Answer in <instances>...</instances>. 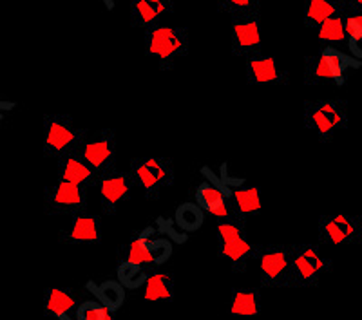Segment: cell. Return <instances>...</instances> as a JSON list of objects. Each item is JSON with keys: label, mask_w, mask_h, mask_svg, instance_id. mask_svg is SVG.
Returning <instances> with one entry per match:
<instances>
[{"label": "cell", "mask_w": 362, "mask_h": 320, "mask_svg": "<svg viewBox=\"0 0 362 320\" xmlns=\"http://www.w3.org/2000/svg\"><path fill=\"white\" fill-rule=\"evenodd\" d=\"M89 132L67 114L44 116V156L60 161L80 154Z\"/></svg>", "instance_id": "obj_1"}, {"label": "cell", "mask_w": 362, "mask_h": 320, "mask_svg": "<svg viewBox=\"0 0 362 320\" xmlns=\"http://www.w3.org/2000/svg\"><path fill=\"white\" fill-rule=\"evenodd\" d=\"M145 51L163 71H169L189 54V31L180 25H156L145 31Z\"/></svg>", "instance_id": "obj_2"}, {"label": "cell", "mask_w": 362, "mask_h": 320, "mask_svg": "<svg viewBox=\"0 0 362 320\" xmlns=\"http://www.w3.org/2000/svg\"><path fill=\"white\" fill-rule=\"evenodd\" d=\"M348 125L344 100L328 98L305 103V127L321 141H329Z\"/></svg>", "instance_id": "obj_3"}, {"label": "cell", "mask_w": 362, "mask_h": 320, "mask_svg": "<svg viewBox=\"0 0 362 320\" xmlns=\"http://www.w3.org/2000/svg\"><path fill=\"white\" fill-rule=\"evenodd\" d=\"M129 172L136 186L144 190L148 199L161 197L174 183V165L170 158L151 156L132 160Z\"/></svg>", "instance_id": "obj_4"}, {"label": "cell", "mask_w": 362, "mask_h": 320, "mask_svg": "<svg viewBox=\"0 0 362 320\" xmlns=\"http://www.w3.org/2000/svg\"><path fill=\"white\" fill-rule=\"evenodd\" d=\"M350 67H361V60L346 57L342 51L328 45L319 54L306 58L305 83L306 85H319V83L334 82L337 85H342L346 80V71Z\"/></svg>", "instance_id": "obj_5"}, {"label": "cell", "mask_w": 362, "mask_h": 320, "mask_svg": "<svg viewBox=\"0 0 362 320\" xmlns=\"http://www.w3.org/2000/svg\"><path fill=\"white\" fill-rule=\"evenodd\" d=\"M232 54L248 60L261 53V18L259 11L232 18Z\"/></svg>", "instance_id": "obj_6"}, {"label": "cell", "mask_w": 362, "mask_h": 320, "mask_svg": "<svg viewBox=\"0 0 362 320\" xmlns=\"http://www.w3.org/2000/svg\"><path fill=\"white\" fill-rule=\"evenodd\" d=\"M82 160L89 165L90 169H95L98 176L107 174L109 170L115 169L116 160V134L112 129H102L95 134L87 138L80 150Z\"/></svg>", "instance_id": "obj_7"}, {"label": "cell", "mask_w": 362, "mask_h": 320, "mask_svg": "<svg viewBox=\"0 0 362 320\" xmlns=\"http://www.w3.org/2000/svg\"><path fill=\"white\" fill-rule=\"evenodd\" d=\"M96 186H98L100 192L102 212L105 215H112L131 197L132 190L136 189V183L132 179L131 172H122V170L112 169L107 174L100 176Z\"/></svg>", "instance_id": "obj_8"}, {"label": "cell", "mask_w": 362, "mask_h": 320, "mask_svg": "<svg viewBox=\"0 0 362 320\" xmlns=\"http://www.w3.org/2000/svg\"><path fill=\"white\" fill-rule=\"evenodd\" d=\"M45 205L51 215H76L87 208V189L58 179L45 196Z\"/></svg>", "instance_id": "obj_9"}, {"label": "cell", "mask_w": 362, "mask_h": 320, "mask_svg": "<svg viewBox=\"0 0 362 320\" xmlns=\"http://www.w3.org/2000/svg\"><path fill=\"white\" fill-rule=\"evenodd\" d=\"M319 237L326 244H348L361 242V225L358 218L337 213V215H322L319 219Z\"/></svg>", "instance_id": "obj_10"}, {"label": "cell", "mask_w": 362, "mask_h": 320, "mask_svg": "<svg viewBox=\"0 0 362 320\" xmlns=\"http://www.w3.org/2000/svg\"><path fill=\"white\" fill-rule=\"evenodd\" d=\"M219 254L232 263H243L254 254V247L245 237L243 225L235 221H221L218 225Z\"/></svg>", "instance_id": "obj_11"}, {"label": "cell", "mask_w": 362, "mask_h": 320, "mask_svg": "<svg viewBox=\"0 0 362 320\" xmlns=\"http://www.w3.org/2000/svg\"><path fill=\"white\" fill-rule=\"evenodd\" d=\"M247 80L250 85H286L288 73L281 69L276 58L259 53L247 60Z\"/></svg>", "instance_id": "obj_12"}, {"label": "cell", "mask_w": 362, "mask_h": 320, "mask_svg": "<svg viewBox=\"0 0 362 320\" xmlns=\"http://www.w3.org/2000/svg\"><path fill=\"white\" fill-rule=\"evenodd\" d=\"M196 203L203 208V212L210 213L212 218L221 221H235L234 206L228 201L226 194L214 183H202L196 190ZM238 223V221H235Z\"/></svg>", "instance_id": "obj_13"}, {"label": "cell", "mask_w": 362, "mask_h": 320, "mask_svg": "<svg viewBox=\"0 0 362 320\" xmlns=\"http://www.w3.org/2000/svg\"><path fill=\"white\" fill-rule=\"evenodd\" d=\"M174 11L173 0H132L131 2V24L132 28L148 31L160 25L163 15Z\"/></svg>", "instance_id": "obj_14"}, {"label": "cell", "mask_w": 362, "mask_h": 320, "mask_svg": "<svg viewBox=\"0 0 362 320\" xmlns=\"http://www.w3.org/2000/svg\"><path fill=\"white\" fill-rule=\"evenodd\" d=\"M64 234V241L73 242V244H95L102 239V223L98 215L93 213H76L71 218Z\"/></svg>", "instance_id": "obj_15"}, {"label": "cell", "mask_w": 362, "mask_h": 320, "mask_svg": "<svg viewBox=\"0 0 362 320\" xmlns=\"http://www.w3.org/2000/svg\"><path fill=\"white\" fill-rule=\"evenodd\" d=\"M328 266L325 255L321 250L312 244L293 248L292 255V270L297 279L300 280H313L321 275L325 268Z\"/></svg>", "instance_id": "obj_16"}, {"label": "cell", "mask_w": 362, "mask_h": 320, "mask_svg": "<svg viewBox=\"0 0 362 320\" xmlns=\"http://www.w3.org/2000/svg\"><path fill=\"white\" fill-rule=\"evenodd\" d=\"M58 179L89 190L90 186L98 185L100 176L82 160L80 154H74V156H67L58 161Z\"/></svg>", "instance_id": "obj_17"}, {"label": "cell", "mask_w": 362, "mask_h": 320, "mask_svg": "<svg viewBox=\"0 0 362 320\" xmlns=\"http://www.w3.org/2000/svg\"><path fill=\"white\" fill-rule=\"evenodd\" d=\"M293 248L267 247L259 257L261 275L268 280H277L292 268Z\"/></svg>", "instance_id": "obj_18"}, {"label": "cell", "mask_w": 362, "mask_h": 320, "mask_svg": "<svg viewBox=\"0 0 362 320\" xmlns=\"http://www.w3.org/2000/svg\"><path fill=\"white\" fill-rule=\"evenodd\" d=\"M346 15L342 0H305V25L319 29L326 20Z\"/></svg>", "instance_id": "obj_19"}, {"label": "cell", "mask_w": 362, "mask_h": 320, "mask_svg": "<svg viewBox=\"0 0 362 320\" xmlns=\"http://www.w3.org/2000/svg\"><path fill=\"white\" fill-rule=\"evenodd\" d=\"M232 196V206H234L235 221L239 225L247 223L250 215L261 210V192L257 186H235L230 192Z\"/></svg>", "instance_id": "obj_20"}, {"label": "cell", "mask_w": 362, "mask_h": 320, "mask_svg": "<svg viewBox=\"0 0 362 320\" xmlns=\"http://www.w3.org/2000/svg\"><path fill=\"white\" fill-rule=\"evenodd\" d=\"M154 230L153 226H147L138 235L129 241L127 248H125V261L132 264H138V266H144V264H154L153 259V250H151V242H153Z\"/></svg>", "instance_id": "obj_21"}, {"label": "cell", "mask_w": 362, "mask_h": 320, "mask_svg": "<svg viewBox=\"0 0 362 320\" xmlns=\"http://www.w3.org/2000/svg\"><path fill=\"white\" fill-rule=\"evenodd\" d=\"M87 290L96 297V300L105 306L109 312H118L124 306L125 300V288L119 280H105L102 284L87 283Z\"/></svg>", "instance_id": "obj_22"}, {"label": "cell", "mask_w": 362, "mask_h": 320, "mask_svg": "<svg viewBox=\"0 0 362 320\" xmlns=\"http://www.w3.org/2000/svg\"><path fill=\"white\" fill-rule=\"evenodd\" d=\"M76 306V300L71 293H67L66 290H60V288H51L47 292V300H45V309L47 313H51L57 319L64 320L67 319V313L71 309H74Z\"/></svg>", "instance_id": "obj_23"}, {"label": "cell", "mask_w": 362, "mask_h": 320, "mask_svg": "<svg viewBox=\"0 0 362 320\" xmlns=\"http://www.w3.org/2000/svg\"><path fill=\"white\" fill-rule=\"evenodd\" d=\"M230 312L235 316H255L259 313V299L254 290H238L232 297Z\"/></svg>", "instance_id": "obj_24"}, {"label": "cell", "mask_w": 362, "mask_h": 320, "mask_svg": "<svg viewBox=\"0 0 362 320\" xmlns=\"http://www.w3.org/2000/svg\"><path fill=\"white\" fill-rule=\"evenodd\" d=\"M176 225L180 226L181 230L185 232H196L202 228L203 225V208L198 203H183L180 208L176 210Z\"/></svg>", "instance_id": "obj_25"}, {"label": "cell", "mask_w": 362, "mask_h": 320, "mask_svg": "<svg viewBox=\"0 0 362 320\" xmlns=\"http://www.w3.org/2000/svg\"><path fill=\"white\" fill-rule=\"evenodd\" d=\"M145 300L148 302H158V300H170L173 299V288L169 284V275L165 273H154L148 275L147 284H145Z\"/></svg>", "instance_id": "obj_26"}, {"label": "cell", "mask_w": 362, "mask_h": 320, "mask_svg": "<svg viewBox=\"0 0 362 320\" xmlns=\"http://www.w3.org/2000/svg\"><path fill=\"white\" fill-rule=\"evenodd\" d=\"M317 37L322 44H342L348 38L344 28V15L326 20L321 28L317 29Z\"/></svg>", "instance_id": "obj_27"}, {"label": "cell", "mask_w": 362, "mask_h": 320, "mask_svg": "<svg viewBox=\"0 0 362 320\" xmlns=\"http://www.w3.org/2000/svg\"><path fill=\"white\" fill-rule=\"evenodd\" d=\"M118 280L124 284L125 290H138L140 286L147 284L148 275L145 273L144 266L132 263H122L118 266Z\"/></svg>", "instance_id": "obj_28"}, {"label": "cell", "mask_w": 362, "mask_h": 320, "mask_svg": "<svg viewBox=\"0 0 362 320\" xmlns=\"http://www.w3.org/2000/svg\"><path fill=\"white\" fill-rule=\"evenodd\" d=\"M218 11L234 18L239 15L259 11V2L257 0H218Z\"/></svg>", "instance_id": "obj_29"}, {"label": "cell", "mask_w": 362, "mask_h": 320, "mask_svg": "<svg viewBox=\"0 0 362 320\" xmlns=\"http://www.w3.org/2000/svg\"><path fill=\"white\" fill-rule=\"evenodd\" d=\"M109 312L100 300H86L76 309V320H112Z\"/></svg>", "instance_id": "obj_30"}, {"label": "cell", "mask_w": 362, "mask_h": 320, "mask_svg": "<svg viewBox=\"0 0 362 320\" xmlns=\"http://www.w3.org/2000/svg\"><path fill=\"white\" fill-rule=\"evenodd\" d=\"M151 250H153L154 264L167 263V259L173 255V244L167 239H153L151 242Z\"/></svg>", "instance_id": "obj_31"}, {"label": "cell", "mask_w": 362, "mask_h": 320, "mask_svg": "<svg viewBox=\"0 0 362 320\" xmlns=\"http://www.w3.org/2000/svg\"><path fill=\"white\" fill-rule=\"evenodd\" d=\"M344 28L348 40L362 37V11H350L344 15Z\"/></svg>", "instance_id": "obj_32"}, {"label": "cell", "mask_w": 362, "mask_h": 320, "mask_svg": "<svg viewBox=\"0 0 362 320\" xmlns=\"http://www.w3.org/2000/svg\"><path fill=\"white\" fill-rule=\"evenodd\" d=\"M348 47H350L351 54H354L357 60H362V37L350 38V40H348Z\"/></svg>", "instance_id": "obj_33"}, {"label": "cell", "mask_w": 362, "mask_h": 320, "mask_svg": "<svg viewBox=\"0 0 362 320\" xmlns=\"http://www.w3.org/2000/svg\"><path fill=\"white\" fill-rule=\"evenodd\" d=\"M346 13L362 11V0H342Z\"/></svg>", "instance_id": "obj_34"}, {"label": "cell", "mask_w": 362, "mask_h": 320, "mask_svg": "<svg viewBox=\"0 0 362 320\" xmlns=\"http://www.w3.org/2000/svg\"><path fill=\"white\" fill-rule=\"evenodd\" d=\"M103 2H105V6H107L109 9L115 8V0H103Z\"/></svg>", "instance_id": "obj_35"}, {"label": "cell", "mask_w": 362, "mask_h": 320, "mask_svg": "<svg viewBox=\"0 0 362 320\" xmlns=\"http://www.w3.org/2000/svg\"><path fill=\"white\" fill-rule=\"evenodd\" d=\"M358 225H361V242H362V218H358Z\"/></svg>", "instance_id": "obj_36"}, {"label": "cell", "mask_w": 362, "mask_h": 320, "mask_svg": "<svg viewBox=\"0 0 362 320\" xmlns=\"http://www.w3.org/2000/svg\"><path fill=\"white\" fill-rule=\"evenodd\" d=\"M64 320H71V319H69V316H67V319H64Z\"/></svg>", "instance_id": "obj_37"}]
</instances>
